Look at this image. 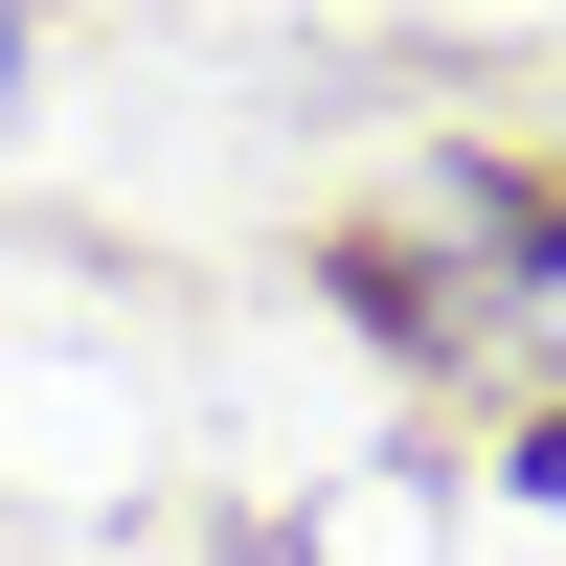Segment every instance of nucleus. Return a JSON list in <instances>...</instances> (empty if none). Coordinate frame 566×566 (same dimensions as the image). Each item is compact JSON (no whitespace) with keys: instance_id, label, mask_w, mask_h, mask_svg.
Masks as SVG:
<instances>
[{"instance_id":"nucleus-1","label":"nucleus","mask_w":566,"mask_h":566,"mask_svg":"<svg viewBox=\"0 0 566 566\" xmlns=\"http://www.w3.org/2000/svg\"><path fill=\"white\" fill-rule=\"evenodd\" d=\"M0 69H23V0H0Z\"/></svg>"}]
</instances>
